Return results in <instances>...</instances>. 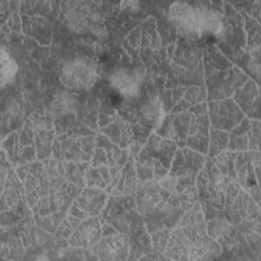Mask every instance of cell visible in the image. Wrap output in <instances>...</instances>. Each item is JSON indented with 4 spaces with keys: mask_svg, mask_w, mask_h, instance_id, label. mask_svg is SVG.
<instances>
[{
    "mask_svg": "<svg viewBox=\"0 0 261 261\" xmlns=\"http://www.w3.org/2000/svg\"><path fill=\"white\" fill-rule=\"evenodd\" d=\"M189 253V236L186 228H180L170 236L165 254L170 258L184 259V255Z\"/></svg>",
    "mask_w": 261,
    "mask_h": 261,
    "instance_id": "9",
    "label": "cell"
},
{
    "mask_svg": "<svg viewBox=\"0 0 261 261\" xmlns=\"http://www.w3.org/2000/svg\"><path fill=\"white\" fill-rule=\"evenodd\" d=\"M100 75L98 63L90 57H73L65 60L59 70V77L69 90H89Z\"/></svg>",
    "mask_w": 261,
    "mask_h": 261,
    "instance_id": "1",
    "label": "cell"
},
{
    "mask_svg": "<svg viewBox=\"0 0 261 261\" xmlns=\"http://www.w3.org/2000/svg\"><path fill=\"white\" fill-rule=\"evenodd\" d=\"M80 205L83 209L87 211H91L93 213H96V209L92 203L96 205V207L100 210L104 203V194L96 191V190H87L83 196L80 198Z\"/></svg>",
    "mask_w": 261,
    "mask_h": 261,
    "instance_id": "13",
    "label": "cell"
},
{
    "mask_svg": "<svg viewBox=\"0 0 261 261\" xmlns=\"http://www.w3.org/2000/svg\"><path fill=\"white\" fill-rule=\"evenodd\" d=\"M94 249L100 259H123L126 257L128 250L127 237L118 234L103 238Z\"/></svg>",
    "mask_w": 261,
    "mask_h": 261,
    "instance_id": "5",
    "label": "cell"
},
{
    "mask_svg": "<svg viewBox=\"0 0 261 261\" xmlns=\"http://www.w3.org/2000/svg\"><path fill=\"white\" fill-rule=\"evenodd\" d=\"M77 106L79 101L72 93L61 91L52 98L48 107V113L54 118H59L73 113Z\"/></svg>",
    "mask_w": 261,
    "mask_h": 261,
    "instance_id": "7",
    "label": "cell"
},
{
    "mask_svg": "<svg viewBox=\"0 0 261 261\" xmlns=\"http://www.w3.org/2000/svg\"><path fill=\"white\" fill-rule=\"evenodd\" d=\"M167 17L181 35L190 38L202 36L196 5L188 2H174L168 8Z\"/></svg>",
    "mask_w": 261,
    "mask_h": 261,
    "instance_id": "2",
    "label": "cell"
},
{
    "mask_svg": "<svg viewBox=\"0 0 261 261\" xmlns=\"http://www.w3.org/2000/svg\"><path fill=\"white\" fill-rule=\"evenodd\" d=\"M141 112L147 124L152 127H158L161 125L164 117V110L159 100H150L142 107Z\"/></svg>",
    "mask_w": 261,
    "mask_h": 261,
    "instance_id": "11",
    "label": "cell"
},
{
    "mask_svg": "<svg viewBox=\"0 0 261 261\" xmlns=\"http://www.w3.org/2000/svg\"><path fill=\"white\" fill-rule=\"evenodd\" d=\"M100 236V228L97 219H91L83 222L70 238L72 246H91L96 245Z\"/></svg>",
    "mask_w": 261,
    "mask_h": 261,
    "instance_id": "8",
    "label": "cell"
},
{
    "mask_svg": "<svg viewBox=\"0 0 261 261\" xmlns=\"http://www.w3.org/2000/svg\"><path fill=\"white\" fill-rule=\"evenodd\" d=\"M0 60H1L0 82H1V87L4 88L6 85H8L14 80L18 67L15 60L9 55V53L5 50L4 47H1Z\"/></svg>",
    "mask_w": 261,
    "mask_h": 261,
    "instance_id": "12",
    "label": "cell"
},
{
    "mask_svg": "<svg viewBox=\"0 0 261 261\" xmlns=\"http://www.w3.org/2000/svg\"><path fill=\"white\" fill-rule=\"evenodd\" d=\"M175 185H176V179L175 178H167V179H165L161 182V186L164 189L169 190V191H171L175 187Z\"/></svg>",
    "mask_w": 261,
    "mask_h": 261,
    "instance_id": "15",
    "label": "cell"
},
{
    "mask_svg": "<svg viewBox=\"0 0 261 261\" xmlns=\"http://www.w3.org/2000/svg\"><path fill=\"white\" fill-rule=\"evenodd\" d=\"M110 87L125 98L136 96L143 84V72L139 68L117 67L114 68L109 76Z\"/></svg>",
    "mask_w": 261,
    "mask_h": 261,
    "instance_id": "4",
    "label": "cell"
},
{
    "mask_svg": "<svg viewBox=\"0 0 261 261\" xmlns=\"http://www.w3.org/2000/svg\"><path fill=\"white\" fill-rule=\"evenodd\" d=\"M63 14L67 25L76 33L85 32L89 29L101 28L97 21V14L90 2L68 1L64 3Z\"/></svg>",
    "mask_w": 261,
    "mask_h": 261,
    "instance_id": "3",
    "label": "cell"
},
{
    "mask_svg": "<svg viewBox=\"0 0 261 261\" xmlns=\"http://www.w3.org/2000/svg\"><path fill=\"white\" fill-rule=\"evenodd\" d=\"M199 27L201 35L220 36L223 33L224 22L222 15L215 9L205 7L202 4H197Z\"/></svg>",
    "mask_w": 261,
    "mask_h": 261,
    "instance_id": "6",
    "label": "cell"
},
{
    "mask_svg": "<svg viewBox=\"0 0 261 261\" xmlns=\"http://www.w3.org/2000/svg\"><path fill=\"white\" fill-rule=\"evenodd\" d=\"M159 194L158 187L154 184L148 182L139 188L138 194V208L141 213H146L151 210L158 202Z\"/></svg>",
    "mask_w": 261,
    "mask_h": 261,
    "instance_id": "10",
    "label": "cell"
},
{
    "mask_svg": "<svg viewBox=\"0 0 261 261\" xmlns=\"http://www.w3.org/2000/svg\"><path fill=\"white\" fill-rule=\"evenodd\" d=\"M121 8L129 12H136L141 8V3L139 1H123L120 3Z\"/></svg>",
    "mask_w": 261,
    "mask_h": 261,
    "instance_id": "14",
    "label": "cell"
}]
</instances>
